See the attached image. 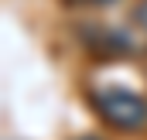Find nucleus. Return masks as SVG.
<instances>
[{
    "mask_svg": "<svg viewBox=\"0 0 147 140\" xmlns=\"http://www.w3.org/2000/svg\"><path fill=\"white\" fill-rule=\"evenodd\" d=\"M92 109L103 116V123H110L113 130L123 133H137L147 127V99L140 92L127 89V85H103L92 92Z\"/></svg>",
    "mask_w": 147,
    "mask_h": 140,
    "instance_id": "1",
    "label": "nucleus"
},
{
    "mask_svg": "<svg viewBox=\"0 0 147 140\" xmlns=\"http://www.w3.org/2000/svg\"><path fill=\"white\" fill-rule=\"evenodd\" d=\"M134 21L147 31V0H137V7H134Z\"/></svg>",
    "mask_w": 147,
    "mask_h": 140,
    "instance_id": "2",
    "label": "nucleus"
},
{
    "mask_svg": "<svg viewBox=\"0 0 147 140\" xmlns=\"http://www.w3.org/2000/svg\"><path fill=\"white\" fill-rule=\"evenodd\" d=\"M86 3H96V7H103V3H113V0H86Z\"/></svg>",
    "mask_w": 147,
    "mask_h": 140,
    "instance_id": "3",
    "label": "nucleus"
}]
</instances>
